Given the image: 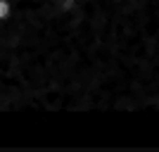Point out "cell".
<instances>
[{
  "label": "cell",
  "instance_id": "cell-1",
  "mask_svg": "<svg viewBox=\"0 0 159 152\" xmlns=\"http://www.w3.org/2000/svg\"><path fill=\"white\" fill-rule=\"evenodd\" d=\"M12 12H14V2L12 0H0V24L12 19Z\"/></svg>",
  "mask_w": 159,
  "mask_h": 152
}]
</instances>
